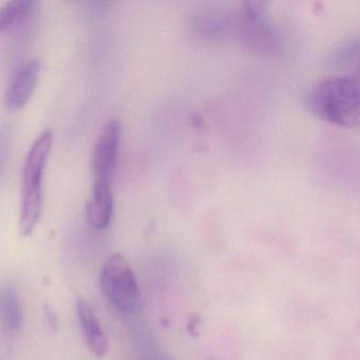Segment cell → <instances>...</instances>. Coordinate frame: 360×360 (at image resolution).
I'll return each mask as SVG.
<instances>
[{"label":"cell","instance_id":"6da1fadb","mask_svg":"<svg viewBox=\"0 0 360 360\" xmlns=\"http://www.w3.org/2000/svg\"><path fill=\"white\" fill-rule=\"evenodd\" d=\"M305 103L320 120L339 127H356L359 122V82L352 75L322 79L309 90Z\"/></svg>","mask_w":360,"mask_h":360},{"label":"cell","instance_id":"7a4b0ae2","mask_svg":"<svg viewBox=\"0 0 360 360\" xmlns=\"http://www.w3.org/2000/svg\"><path fill=\"white\" fill-rule=\"evenodd\" d=\"M53 136L50 130L41 132L34 141L22 172L20 187V233L28 237L34 231L43 207V179L52 148Z\"/></svg>","mask_w":360,"mask_h":360},{"label":"cell","instance_id":"3957f363","mask_svg":"<svg viewBox=\"0 0 360 360\" xmlns=\"http://www.w3.org/2000/svg\"><path fill=\"white\" fill-rule=\"evenodd\" d=\"M101 288L105 298L122 315H136L140 311L142 297L138 280L123 255H112L105 262Z\"/></svg>","mask_w":360,"mask_h":360},{"label":"cell","instance_id":"277c9868","mask_svg":"<svg viewBox=\"0 0 360 360\" xmlns=\"http://www.w3.org/2000/svg\"><path fill=\"white\" fill-rule=\"evenodd\" d=\"M121 141V124L110 120L101 130L91 155V169L96 180H111Z\"/></svg>","mask_w":360,"mask_h":360},{"label":"cell","instance_id":"5b68a950","mask_svg":"<svg viewBox=\"0 0 360 360\" xmlns=\"http://www.w3.org/2000/svg\"><path fill=\"white\" fill-rule=\"evenodd\" d=\"M41 73L37 60H29L16 70L6 92V106L15 111L24 108L34 94Z\"/></svg>","mask_w":360,"mask_h":360},{"label":"cell","instance_id":"8992f818","mask_svg":"<svg viewBox=\"0 0 360 360\" xmlns=\"http://www.w3.org/2000/svg\"><path fill=\"white\" fill-rule=\"evenodd\" d=\"M264 3L252 1L244 6V35L250 44L259 49H274L276 46L275 33L264 18Z\"/></svg>","mask_w":360,"mask_h":360},{"label":"cell","instance_id":"52a82bcc","mask_svg":"<svg viewBox=\"0 0 360 360\" xmlns=\"http://www.w3.org/2000/svg\"><path fill=\"white\" fill-rule=\"evenodd\" d=\"M113 207L111 180L94 181L87 203V220L91 227L98 231L106 229L112 218Z\"/></svg>","mask_w":360,"mask_h":360},{"label":"cell","instance_id":"ba28073f","mask_svg":"<svg viewBox=\"0 0 360 360\" xmlns=\"http://www.w3.org/2000/svg\"><path fill=\"white\" fill-rule=\"evenodd\" d=\"M77 314H79L82 330L90 351L96 357H105L109 351L108 339L87 301L83 299L79 300Z\"/></svg>","mask_w":360,"mask_h":360},{"label":"cell","instance_id":"9c48e42d","mask_svg":"<svg viewBox=\"0 0 360 360\" xmlns=\"http://www.w3.org/2000/svg\"><path fill=\"white\" fill-rule=\"evenodd\" d=\"M37 3L32 0H14L0 8V33L13 30L26 22L34 11Z\"/></svg>","mask_w":360,"mask_h":360},{"label":"cell","instance_id":"30bf717a","mask_svg":"<svg viewBox=\"0 0 360 360\" xmlns=\"http://www.w3.org/2000/svg\"><path fill=\"white\" fill-rule=\"evenodd\" d=\"M0 317L10 330H18L22 328L24 321L22 305L18 292L11 286H7L0 292Z\"/></svg>","mask_w":360,"mask_h":360},{"label":"cell","instance_id":"8fae6325","mask_svg":"<svg viewBox=\"0 0 360 360\" xmlns=\"http://www.w3.org/2000/svg\"><path fill=\"white\" fill-rule=\"evenodd\" d=\"M200 326V318L197 315H191L188 318V330L191 334H198V328Z\"/></svg>","mask_w":360,"mask_h":360},{"label":"cell","instance_id":"7c38bea8","mask_svg":"<svg viewBox=\"0 0 360 360\" xmlns=\"http://www.w3.org/2000/svg\"><path fill=\"white\" fill-rule=\"evenodd\" d=\"M46 316H47V319L49 320L50 326H56L58 321H56V317L54 316L53 311H52L51 309H46Z\"/></svg>","mask_w":360,"mask_h":360}]
</instances>
